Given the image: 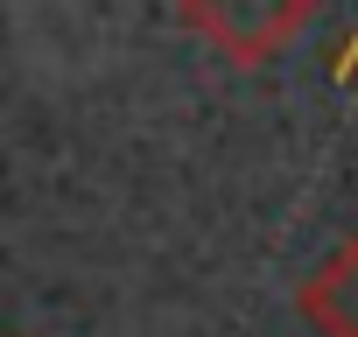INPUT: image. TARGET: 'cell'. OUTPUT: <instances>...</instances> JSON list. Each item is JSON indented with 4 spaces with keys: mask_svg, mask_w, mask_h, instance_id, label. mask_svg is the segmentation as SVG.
<instances>
[{
    "mask_svg": "<svg viewBox=\"0 0 358 337\" xmlns=\"http://www.w3.org/2000/svg\"><path fill=\"white\" fill-rule=\"evenodd\" d=\"M295 309L316 337H358V232L337 239L302 281H295Z\"/></svg>",
    "mask_w": 358,
    "mask_h": 337,
    "instance_id": "obj_2",
    "label": "cell"
},
{
    "mask_svg": "<svg viewBox=\"0 0 358 337\" xmlns=\"http://www.w3.org/2000/svg\"><path fill=\"white\" fill-rule=\"evenodd\" d=\"M190 36H204L225 64L260 71L274 64L288 43H302V29L316 22V0H176Z\"/></svg>",
    "mask_w": 358,
    "mask_h": 337,
    "instance_id": "obj_1",
    "label": "cell"
}]
</instances>
